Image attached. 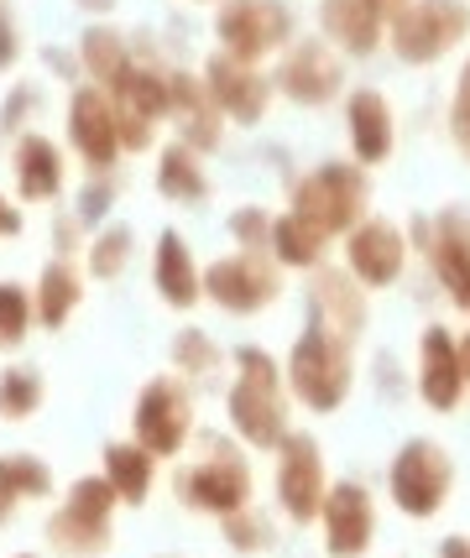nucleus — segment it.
<instances>
[{
    "mask_svg": "<svg viewBox=\"0 0 470 558\" xmlns=\"http://www.w3.org/2000/svg\"><path fill=\"white\" fill-rule=\"evenodd\" d=\"M236 381L225 391V417H230V428L236 438L246 444V449H267L273 454L282 438L293 434V391H288V376H282V365L262 350V344H241L236 355Z\"/></svg>",
    "mask_w": 470,
    "mask_h": 558,
    "instance_id": "f257e3e1",
    "label": "nucleus"
},
{
    "mask_svg": "<svg viewBox=\"0 0 470 558\" xmlns=\"http://www.w3.org/2000/svg\"><path fill=\"white\" fill-rule=\"evenodd\" d=\"M288 391H293L298 408L309 413H340L355 391V340H346L340 329H329L324 318H303V335L293 340L288 361H282Z\"/></svg>",
    "mask_w": 470,
    "mask_h": 558,
    "instance_id": "f03ea898",
    "label": "nucleus"
},
{
    "mask_svg": "<svg viewBox=\"0 0 470 558\" xmlns=\"http://www.w3.org/2000/svg\"><path fill=\"white\" fill-rule=\"evenodd\" d=\"M372 204V178L361 162H320L293 183V209L303 225H314L324 241H346L350 230L366 219Z\"/></svg>",
    "mask_w": 470,
    "mask_h": 558,
    "instance_id": "7ed1b4c3",
    "label": "nucleus"
},
{
    "mask_svg": "<svg viewBox=\"0 0 470 558\" xmlns=\"http://www.w3.org/2000/svg\"><path fill=\"white\" fill-rule=\"evenodd\" d=\"M198 449H204V454H198L194 464H183L173 481L178 501L194 511H209V517H230V511L251 507L256 475H251L241 444H230V438H220V434H204Z\"/></svg>",
    "mask_w": 470,
    "mask_h": 558,
    "instance_id": "20e7f679",
    "label": "nucleus"
},
{
    "mask_svg": "<svg viewBox=\"0 0 470 558\" xmlns=\"http://www.w3.org/2000/svg\"><path fill=\"white\" fill-rule=\"evenodd\" d=\"M449 490H455V460H449L445 444H434V438H423V434L402 438L393 464H387V496H393V507L402 517H413V522H429V517L445 511Z\"/></svg>",
    "mask_w": 470,
    "mask_h": 558,
    "instance_id": "39448f33",
    "label": "nucleus"
},
{
    "mask_svg": "<svg viewBox=\"0 0 470 558\" xmlns=\"http://www.w3.org/2000/svg\"><path fill=\"white\" fill-rule=\"evenodd\" d=\"M466 37H470V0H408V11L393 16V26H387V48L408 69L445 63Z\"/></svg>",
    "mask_w": 470,
    "mask_h": 558,
    "instance_id": "423d86ee",
    "label": "nucleus"
},
{
    "mask_svg": "<svg viewBox=\"0 0 470 558\" xmlns=\"http://www.w3.org/2000/svg\"><path fill=\"white\" fill-rule=\"evenodd\" d=\"M215 37H220V52L241 63H262L298 37V11L288 0H220Z\"/></svg>",
    "mask_w": 470,
    "mask_h": 558,
    "instance_id": "0eeeda50",
    "label": "nucleus"
},
{
    "mask_svg": "<svg viewBox=\"0 0 470 558\" xmlns=\"http://www.w3.org/2000/svg\"><path fill=\"white\" fill-rule=\"evenodd\" d=\"M273 89L303 110H324V105L346 99V52L329 48L324 37H293L277 52Z\"/></svg>",
    "mask_w": 470,
    "mask_h": 558,
    "instance_id": "6e6552de",
    "label": "nucleus"
},
{
    "mask_svg": "<svg viewBox=\"0 0 470 558\" xmlns=\"http://www.w3.org/2000/svg\"><path fill=\"white\" fill-rule=\"evenodd\" d=\"M121 507L116 486L105 475H84L69 486V501L52 511L48 537L63 558H95L110 548V511Z\"/></svg>",
    "mask_w": 470,
    "mask_h": 558,
    "instance_id": "1a4fd4ad",
    "label": "nucleus"
},
{
    "mask_svg": "<svg viewBox=\"0 0 470 558\" xmlns=\"http://www.w3.org/2000/svg\"><path fill=\"white\" fill-rule=\"evenodd\" d=\"M204 298L236 318H251L282 298V267L267 251H230L204 267Z\"/></svg>",
    "mask_w": 470,
    "mask_h": 558,
    "instance_id": "9d476101",
    "label": "nucleus"
},
{
    "mask_svg": "<svg viewBox=\"0 0 470 558\" xmlns=\"http://www.w3.org/2000/svg\"><path fill=\"white\" fill-rule=\"evenodd\" d=\"M273 454H277V481L273 486H277V507H282V517L298 522V527L320 522V507H324V496H329V470H324L320 438L293 428Z\"/></svg>",
    "mask_w": 470,
    "mask_h": 558,
    "instance_id": "9b49d317",
    "label": "nucleus"
},
{
    "mask_svg": "<svg viewBox=\"0 0 470 558\" xmlns=\"http://www.w3.org/2000/svg\"><path fill=\"white\" fill-rule=\"evenodd\" d=\"M136 444L147 449L152 460H173L183 454V444L194 438V397L178 376H157L142 387L136 397V413H131Z\"/></svg>",
    "mask_w": 470,
    "mask_h": 558,
    "instance_id": "f8f14e48",
    "label": "nucleus"
},
{
    "mask_svg": "<svg viewBox=\"0 0 470 558\" xmlns=\"http://www.w3.org/2000/svg\"><path fill=\"white\" fill-rule=\"evenodd\" d=\"M340 245H346V251H340V256H346V271L366 292H382V288H393V282H402L408 256H413L408 230L393 225V219H382V215H366Z\"/></svg>",
    "mask_w": 470,
    "mask_h": 558,
    "instance_id": "ddd939ff",
    "label": "nucleus"
},
{
    "mask_svg": "<svg viewBox=\"0 0 470 558\" xmlns=\"http://www.w3.org/2000/svg\"><path fill=\"white\" fill-rule=\"evenodd\" d=\"M413 241H419L434 282H439L455 303H466V292H470V209L449 204L439 215H423L419 225H413Z\"/></svg>",
    "mask_w": 470,
    "mask_h": 558,
    "instance_id": "4468645a",
    "label": "nucleus"
},
{
    "mask_svg": "<svg viewBox=\"0 0 470 558\" xmlns=\"http://www.w3.org/2000/svg\"><path fill=\"white\" fill-rule=\"evenodd\" d=\"M116 105V121H121V146L131 151H147L157 125L168 121V73L147 69V63H125L121 78L105 89Z\"/></svg>",
    "mask_w": 470,
    "mask_h": 558,
    "instance_id": "2eb2a0df",
    "label": "nucleus"
},
{
    "mask_svg": "<svg viewBox=\"0 0 470 558\" xmlns=\"http://www.w3.org/2000/svg\"><path fill=\"white\" fill-rule=\"evenodd\" d=\"M324 554L329 558H366L376 543V496L366 481H329L320 507Z\"/></svg>",
    "mask_w": 470,
    "mask_h": 558,
    "instance_id": "dca6fc26",
    "label": "nucleus"
},
{
    "mask_svg": "<svg viewBox=\"0 0 470 558\" xmlns=\"http://www.w3.org/2000/svg\"><path fill=\"white\" fill-rule=\"evenodd\" d=\"M204 89H209V99L220 105L225 121H236V125H256L277 99L273 78L256 69V63L230 58V52H215V58L204 63Z\"/></svg>",
    "mask_w": 470,
    "mask_h": 558,
    "instance_id": "f3484780",
    "label": "nucleus"
},
{
    "mask_svg": "<svg viewBox=\"0 0 470 558\" xmlns=\"http://www.w3.org/2000/svg\"><path fill=\"white\" fill-rule=\"evenodd\" d=\"M419 402L434 413H455L466 402V376H460V350H455V329L449 324H429L419 335V371H413Z\"/></svg>",
    "mask_w": 470,
    "mask_h": 558,
    "instance_id": "a211bd4d",
    "label": "nucleus"
},
{
    "mask_svg": "<svg viewBox=\"0 0 470 558\" xmlns=\"http://www.w3.org/2000/svg\"><path fill=\"white\" fill-rule=\"evenodd\" d=\"M340 110H346L350 157L361 168H382L397 151V116H393V105H387V95L372 89V84H361V89H346Z\"/></svg>",
    "mask_w": 470,
    "mask_h": 558,
    "instance_id": "6ab92c4d",
    "label": "nucleus"
},
{
    "mask_svg": "<svg viewBox=\"0 0 470 558\" xmlns=\"http://www.w3.org/2000/svg\"><path fill=\"white\" fill-rule=\"evenodd\" d=\"M69 142L74 151L89 162V172H110L121 157V121H116V105L99 84H84L69 105Z\"/></svg>",
    "mask_w": 470,
    "mask_h": 558,
    "instance_id": "aec40b11",
    "label": "nucleus"
},
{
    "mask_svg": "<svg viewBox=\"0 0 470 558\" xmlns=\"http://www.w3.org/2000/svg\"><path fill=\"white\" fill-rule=\"evenodd\" d=\"M309 314L324 318L329 329H340L346 340H361L372 324V292L361 288L346 267H314L309 271Z\"/></svg>",
    "mask_w": 470,
    "mask_h": 558,
    "instance_id": "412c9836",
    "label": "nucleus"
},
{
    "mask_svg": "<svg viewBox=\"0 0 470 558\" xmlns=\"http://www.w3.org/2000/svg\"><path fill=\"white\" fill-rule=\"evenodd\" d=\"M320 37L329 48H340L346 58L366 63L387 43V16L372 0H320Z\"/></svg>",
    "mask_w": 470,
    "mask_h": 558,
    "instance_id": "4be33fe9",
    "label": "nucleus"
},
{
    "mask_svg": "<svg viewBox=\"0 0 470 558\" xmlns=\"http://www.w3.org/2000/svg\"><path fill=\"white\" fill-rule=\"evenodd\" d=\"M168 116H178L183 121V142L194 146V151H215L220 146V105L209 99V89H204V78H194V73H168Z\"/></svg>",
    "mask_w": 470,
    "mask_h": 558,
    "instance_id": "5701e85b",
    "label": "nucleus"
},
{
    "mask_svg": "<svg viewBox=\"0 0 470 558\" xmlns=\"http://www.w3.org/2000/svg\"><path fill=\"white\" fill-rule=\"evenodd\" d=\"M152 277H157V292H162L168 308H194L204 298V271H198L194 251H189V241L178 230L157 235V267H152Z\"/></svg>",
    "mask_w": 470,
    "mask_h": 558,
    "instance_id": "b1692460",
    "label": "nucleus"
},
{
    "mask_svg": "<svg viewBox=\"0 0 470 558\" xmlns=\"http://www.w3.org/2000/svg\"><path fill=\"white\" fill-rule=\"evenodd\" d=\"M11 168H16L22 198H32V204L58 198V189H63V151H58V142H48V136H22Z\"/></svg>",
    "mask_w": 470,
    "mask_h": 558,
    "instance_id": "393cba45",
    "label": "nucleus"
},
{
    "mask_svg": "<svg viewBox=\"0 0 470 558\" xmlns=\"http://www.w3.org/2000/svg\"><path fill=\"white\" fill-rule=\"evenodd\" d=\"M324 251H329V241H324L314 225H303L293 209H288V215H273V241H267V256H273L282 271L324 267Z\"/></svg>",
    "mask_w": 470,
    "mask_h": 558,
    "instance_id": "a878e982",
    "label": "nucleus"
},
{
    "mask_svg": "<svg viewBox=\"0 0 470 558\" xmlns=\"http://www.w3.org/2000/svg\"><path fill=\"white\" fill-rule=\"evenodd\" d=\"M105 481L116 486L121 507H142L152 496V481H157V460L131 438V444H110L105 449Z\"/></svg>",
    "mask_w": 470,
    "mask_h": 558,
    "instance_id": "bb28decb",
    "label": "nucleus"
},
{
    "mask_svg": "<svg viewBox=\"0 0 470 558\" xmlns=\"http://www.w3.org/2000/svg\"><path fill=\"white\" fill-rule=\"evenodd\" d=\"M157 194L173 204H204L209 198V178L198 168V151L189 142H173L157 162Z\"/></svg>",
    "mask_w": 470,
    "mask_h": 558,
    "instance_id": "cd10ccee",
    "label": "nucleus"
},
{
    "mask_svg": "<svg viewBox=\"0 0 470 558\" xmlns=\"http://www.w3.org/2000/svg\"><path fill=\"white\" fill-rule=\"evenodd\" d=\"M79 298H84L79 267H74V262H63V256L43 267V282H37V292H32V303H37V318H43L48 329H63V324H69V314L79 308Z\"/></svg>",
    "mask_w": 470,
    "mask_h": 558,
    "instance_id": "c85d7f7f",
    "label": "nucleus"
},
{
    "mask_svg": "<svg viewBox=\"0 0 470 558\" xmlns=\"http://www.w3.org/2000/svg\"><path fill=\"white\" fill-rule=\"evenodd\" d=\"M48 490H52V475L37 454H5V460H0V527L16 517L22 501H37V496H48Z\"/></svg>",
    "mask_w": 470,
    "mask_h": 558,
    "instance_id": "c756f323",
    "label": "nucleus"
},
{
    "mask_svg": "<svg viewBox=\"0 0 470 558\" xmlns=\"http://www.w3.org/2000/svg\"><path fill=\"white\" fill-rule=\"evenodd\" d=\"M79 58H84L89 78H99V89H110V84L121 78V69L131 63V58H125V43L116 37V32H105V26H89V32H84Z\"/></svg>",
    "mask_w": 470,
    "mask_h": 558,
    "instance_id": "7c9ffc66",
    "label": "nucleus"
},
{
    "mask_svg": "<svg viewBox=\"0 0 470 558\" xmlns=\"http://www.w3.org/2000/svg\"><path fill=\"white\" fill-rule=\"evenodd\" d=\"M37 408H43V376H37L32 365L0 371V417H5V423H26Z\"/></svg>",
    "mask_w": 470,
    "mask_h": 558,
    "instance_id": "2f4dec72",
    "label": "nucleus"
},
{
    "mask_svg": "<svg viewBox=\"0 0 470 558\" xmlns=\"http://www.w3.org/2000/svg\"><path fill=\"white\" fill-rule=\"evenodd\" d=\"M220 522H225V543H230L236 554H262V548H273L277 543V527L267 522V511H256V507L230 511V517H220Z\"/></svg>",
    "mask_w": 470,
    "mask_h": 558,
    "instance_id": "473e14b6",
    "label": "nucleus"
},
{
    "mask_svg": "<svg viewBox=\"0 0 470 558\" xmlns=\"http://www.w3.org/2000/svg\"><path fill=\"white\" fill-rule=\"evenodd\" d=\"M32 318H37L32 292H26L22 282H0V344H5V350H16V344L26 340Z\"/></svg>",
    "mask_w": 470,
    "mask_h": 558,
    "instance_id": "72a5a7b5",
    "label": "nucleus"
},
{
    "mask_svg": "<svg viewBox=\"0 0 470 558\" xmlns=\"http://www.w3.org/2000/svg\"><path fill=\"white\" fill-rule=\"evenodd\" d=\"M125 267H131V230L125 225L99 230V241L89 245V271H95L99 282H116Z\"/></svg>",
    "mask_w": 470,
    "mask_h": 558,
    "instance_id": "f704fd0d",
    "label": "nucleus"
},
{
    "mask_svg": "<svg viewBox=\"0 0 470 558\" xmlns=\"http://www.w3.org/2000/svg\"><path fill=\"white\" fill-rule=\"evenodd\" d=\"M225 230H230L236 251H267V241H273V215H267L262 204H241Z\"/></svg>",
    "mask_w": 470,
    "mask_h": 558,
    "instance_id": "c9c22d12",
    "label": "nucleus"
},
{
    "mask_svg": "<svg viewBox=\"0 0 470 558\" xmlns=\"http://www.w3.org/2000/svg\"><path fill=\"white\" fill-rule=\"evenodd\" d=\"M173 361L183 365V376H209L225 355H220V344L209 340L204 329H189V335H178L173 340Z\"/></svg>",
    "mask_w": 470,
    "mask_h": 558,
    "instance_id": "e433bc0d",
    "label": "nucleus"
},
{
    "mask_svg": "<svg viewBox=\"0 0 470 558\" xmlns=\"http://www.w3.org/2000/svg\"><path fill=\"white\" fill-rule=\"evenodd\" d=\"M449 142L470 162V58L455 73V95H449Z\"/></svg>",
    "mask_w": 470,
    "mask_h": 558,
    "instance_id": "4c0bfd02",
    "label": "nucleus"
},
{
    "mask_svg": "<svg viewBox=\"0 0 470 558\" xmlns=\"http://www.w3.org/2000/svg\"><path fill=\"white\" fill-rule=\"evenodd\" d=\"M110 198H116V189H110V183H99V172H95V183H89V189H84V198H79V219H84V225L105 219Z\"/></svg>",
    "mask_w": 470,
    "mask_h": 558,
    "instance_id": "58836bf2",
    "label": "nucleus"
},
{
    "mask_svg": "<svg viewBox=\"0 0 470 558\" xmlns=\"http://www.w3.org/2000/svg\"><path fill=\"white\" fill-rule=\"evenodd\" d=\"M22 58V37H16V16L0 5V69H11Z\"/></svg>",
    "mask_w": 470,
    "mask_h": 558,
    "instance_id": "ea45409f",
    "label": "nucleus"
},
{
    "mask_svg": "<svg viewBox=\"0 0 470 558\" xmlns=\"http://www.w3.org/2000/svg\"><path fill=\"white\" fill-rule=\"evenodd\" d=\"M32 105H37V95H32V89H16V95L5 99V110H0V125H5V131H16V125L32 116Z\"/></svg>",
    "mask_w": 470,
    "mask_h": 558,
    "instance_id": "a19ab883",
    "label": "nucleus"
},
{
    "mask_svg": "<svg viewBox=\"0 0 470 558\" xmlns=\"http://www.w3.org/2000/svg\"><path fill=\"white\" fill-rule=\"evenodd\" d=\"M0 235H22V215H16L5 198H0Z\"/></svg>",
    "mask_w": 470,
    "mask_h": 558,
    "instance_id": "79ce46f5",
    "label": "nucleus"
},
{
    "mask_svg": "<svg viewBox=\"0 0 470 558\" xmlns=\"http://www.w3.org/2000/svg\"><path fill=\"white\" fill-rule=\"evenodd\" d=\"M439 558H470V537H445V543H439Z\"/></svg>",
    "mask_w": 470,
    "mask_h": 558,
    "instance_id": "37998d69",
    "label": "nucleus"
},
{
    "mask_svg": "<svg viewBox=\"0 0 470 558\" xmlns=\"http://www.w3.org/2000/svg\"><path fill=\"white\" fill-rule=\"evenodd\" d=\"M455 350H460V376H466V387H470V329L455 335Z\"/></svg>",
    "mask_w": 470,
    "mask_h": 558,
    "instance_id": "c03bdc74",
    "label": "nucleus"
},
{
    "mask_svg": "<svg viewBox=\"0 0 470 558\" xmlns=\"http://www.w3.org/2000/svg\"><path fill=\"white\" fill-rule=\"evenodd\" d=\"M372 5L387 16V26H393V16H402V11H408V0H372Z\"/></svg>",
    "mask_w": 470,
    "mask_h": 558,
    "instance_id": "a18cd8bd",
    "label": "nucleus"
},
{
    "mask_svg": "<svg viewBox=\"0 0 470 558\" xmlns=\"http://www.w3.org/2000/svg\"><path fill=\"white\" fill-rule=\"evenodd\" d=\"M84 5H89V11H110L116 0H84Z\"/></svg>",
    "mask_w": 470,
    "mask_h": 558,
    "instance_id": "49530a36",
    "label": "nucleus"
},
{
    "mask_svg": "<svg viewBox=\"0 0 470 558\" xmlns=\"http://www.w3.org/2000/svg\"><path fill=\"white\" fill-rule=\"evenodd\" d=\"M460 308H466V314H470V292H466V303H460Z\"/></svg>",
    "mask_w": 470,
    "mask_h": 558,
    "instance_id": "de8ad7c7",
    "label": "nucleus"
},
{
    "mask_svg": "<svg viewBox=\"0 0 470 558\" xmlns=\"http://www.w3.org/2000/svg\"><path fill=\"white\" fill-rule=\"evenodd\" d=\"M16 558H37V554H16Z\"/></svg>",
    "mask_w": 470,
    "mask_h": 558,
    "instance_id": "09e8293b",
    "label": "nucleus"
}]
</instances>
